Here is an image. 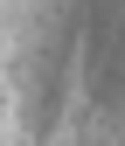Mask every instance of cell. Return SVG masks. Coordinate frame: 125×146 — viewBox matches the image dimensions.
<instances>
[{"label": "cell", "instance_id": "6da1fadb", "mask_svg": "<svg viewBox=\"0 0 125 146\" xmlns=\"http://www.w3.org/2000/svg\"><path fill=\"white\" fill-rule=\"evenodd\" d=\"M0 146H125V0H21L0 42Z\"/></svg>", "mask_w": 125, "mask_h": 146}, {"label": "cell", "instance_id": "7a4b0ae2", "mask_svg": "<svg viewBox=\"0 0 125 146\" xmlns=\"http://www.w3.org/2000/svg\"><path fill=\"white\" fill-rule=\"evenodd\" d=\"M14 7H21V0H0V42H7V21H14Z\"/></svg>", "mask_w": 125, "mask_h": 146}]
</instances>
